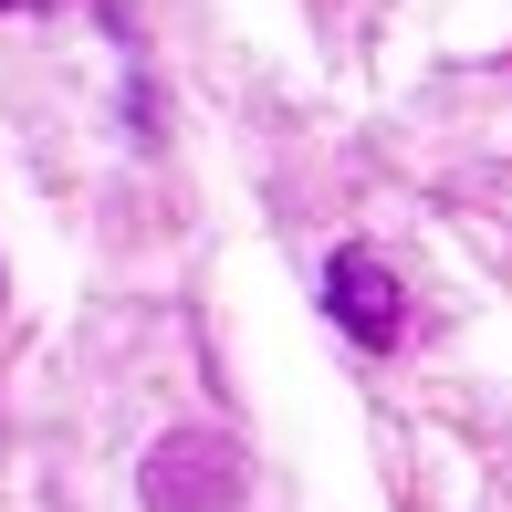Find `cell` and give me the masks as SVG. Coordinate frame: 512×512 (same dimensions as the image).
<instances>
[{
    "mask_svg": "<svg viewBox=\"0 0 512 512\" xmlns=\"http://www.w3.org/2000/svg\"><path fill=\"white\" fill-rule=\"evenodd\" d=\"M324 314H335L366 356H387V345L408 335V293H398V272H387L377 251H335V262H324Z\"/></svg>",
    "mask_w": 512,
    "mask_h": 512,
    "instance_id": "cell-2",
    "label": "cell"
},
{
    "mask_svg": "<svg viewBox=\"0 0 512 512\" xmlns=\"http://www.w3.org/2000/svg\"><path fill=\"white\" fill-rule=\"evenodd\" d=\"M136 502L147 512H251V460L241 439L220 429H168L136 471Z\"/></svg>",
    "mask_w": 512,
    "mask_h": 512,
    "instance_id": "cell-1",
    "label": "cell"
},
{
    "mask_svg": "<svg viewBox=\"0 0 512 512\" xmlns=\"http://www.w3.org/2000/svg\"><path fill=\"white\" fill-rule=\"evenodd\" d=\"M0 11H32V0H0Z\"/></svg>",
    "mask_w": 512,
    "mask_h": 512,
    "instance_id": "cell-3",
    "label": "cell"
}]
</instances>
